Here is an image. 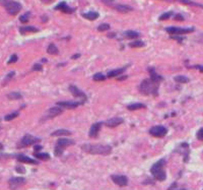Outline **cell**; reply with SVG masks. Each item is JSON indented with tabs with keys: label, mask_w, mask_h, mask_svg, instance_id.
Here are the masks:
<instances>
[{
	"label": "cell",
	"mask_w": 203,
	"mask_h": 190,
	"mask_svg": "<svg viewBox=\"0 0 203 190\" xmlns=\"http://www.w3.org/2000/svg\"><path fill=\"white\" fill-rule=\"evenodd\" d=\"M81 149L84 153H90V155H109L112 153V147L108 145H90V143H84V145H81Z\"/></svg>",
	"instance_id": "6da1fadb"
},
{
	"label": "cell",
	"mask_w": 203,
	"mask_h": 190,
	"mask_svg": "<svg viewBox=\"0 0 203 190\" xmlns=\"http://www.w3.org/2000/svg\"><path fill=\"white\" fill-rule=\"evenodd\" d=\"M139 92L144 96H158V86L150 79H143L139 86Z\"/></svg>",
	"instance_id": "7a4b0ae2"
},
{
	"label": "cell",
	"mask_w": 203,
	"mask_h": 190,
	"mask_svg": "<svg viewBox=\"0 0 203 190\" xmlns=\"http://www.w3.org/2000/svg\"><path fill=\"white\" fill-rule=\"evenodd\" d=\"M166 161L164 159L158 161L155 164H153L150 168V172H151L152 176L154 177V179H156L158 181H165L167 178V173H166L165 167Z\"/></svg>",
	"instance_id": "3957f363"
},
{
	"label": "cell",
	"mask_w": 203,
	"mask_h": 190,
	"mask_svg": "<svg viewBox=\"0 0 203 190\" xmlns=\"http://www.w3.org/2000/svg\"><path fill=\"white\" fill-rule=\"evenodd\" d=\"M0 4L10 15H15L22 10V4L14 0H0Z\"/></svg>",
	"instance_id": "277c9868"
},
{
	"label": "cell",
	"mask_w": 203,
	"mask_h": 190,
	"mask_svg": "<svg viewBox=\"0 0 203 190\" xmlns=\"http://www.w3.org/2000/svg\"><path fill=\"white\" fill-rule=\"evenodd\" d=\"M74 145V140L72 139H69V138H59L56 142V147L54 149V153H55L56 157H61L63 153L64 149H66L69 145Z\"/></svg>",
	"instance_id": "5b68a950"
},
{
	"label": "cell",
	"mask_w": 203,
	"mask_h": 190,
	"mask_svg": "<svg viewBox=\"0 0 203 190\" xmlns=\"http://www.w3.org/2000/svg\"><path fill=\"white\" fill-rule=\"evenodd\" d=\"M41 139L38 137H35V136L31 135V134H26L24 137L20 139V140L17 142L16 147L17 149H24V147H28L32 145L40 142Z\"/></svg>",
	"instance_id": "8992f818"
},
{
	"label": "cell",
	"mask_w": 203,
	"mask_h": 190,
	"mask_svg": "<svg viewBox=\"0 0 203 190\" xmlns=\"http://www.w3.org/2000/svg\"><path fill=\"white\" fill-rule=\"evenodd\" d=\"M194 28H179V26H169L166 29L169 34L171 35H185V34H190V33L194 32Z\"/></svg>",
	"instance_id": "52a82bcc"
},
{
	"label": "cell",
	"mask_w": 203,
	"mask_h": 190,
	"mask_svg": "<svg viewBox=\"0 0 203 190\" xmlns=\"http://www.w3.org/2000/svg\"><path fill=\"white\" fill-rule=\"evenodd\" d=\"M168 133V129L165 126L162 125H156L150 128L149 134L153 137H164L166 134Z\"/></svg>",
	"instance_id": "ba28073f"
},
{
	"label": "cell",
	"mask_w": 203,
	"mask_h": 190,
	"mask_svg": "<svg viewBox=\"0 0 203 190\" xmlns=\"http://www.w3.org/2000/svg\"><path fill=\"white\" fill-rule=\"evenodd\" d=\"M24 183H26V179H24V177H13V178H11V179H9V181H8L9 187L12 190L17 189L18 187L24 185Z\"/></svg>",
	"instance_id": "9c48e42d"
},
{
	"label": "cell",
	"mask_w": 203,
	"mask_h": 190,
	"mask_svg": "<svg viewBox=\"0 0 203 190\" xmlns=\"http://www.w3.org/2000/svg\"><path fill=\"white\" fill-rule=\"evenodd\" d=\"M82 102H73V101H63V102H58L57 106L60 108H65V109H75L79 106L82 105Z\"/></svg>",
	"instance_id": "30bf717a"
},
{
	"label": "cell",
	"mask_w": 203,
	"mask_h": 190,
	"mask_svg": "<svg viewBox=\"0 0 203 190\" xmlns=\"http://www.w3.org/2000/svg\"><path fill=\"white\" fill-rule=\"evenodd\" d=\"M111 179L113 180L116 185H119L121 187L127 186V184H128V178L124 175H112Z\"/></svg>",
	"instance_id": "8fae6325"
},
{
	"label": "cell",
	"mask_w": 203,
	"mask_h": 190,
	"mask_svg": "<svg viewBox=\"0 0 203 190\" xmlns=\"http://www.w3.org/2000/svg\"><path fill=\"white\" fill-rule=\"evenodd\" d=\"M69 91H70V93L72 94V96L74 98L82 99V101L84 102L86 100V95L84 93V92L81 91V90H79L77 86H73V84H70V86H69Z\"/></svg>",
	"instance_id": "7c38bea8"
},
{
	"label": "cell",
	"mask_w": 203,
	"mask_h": 190,
	"mask_svg": "<svg viewBox=\"0 0 203 190\" xmlns=\"http://www.w3.org/2000/svg\"><path fill=\"white\" fill-rule=\"evenodd\" d=\"M102 125H103L102 122H96V123L92 124V127H90V133H88V135H90V138L98 137V132H100Z\"/></svg>",
	"instance_id": "4fadbf2b"
},
{
	"label": "cell",
	"mask_w": 203,
	"mask_h": 190,
	"mask_svg": "<svg viewBox=\"0 0 203 190\" xmlns=\"http://www.w3.org/2000/svg\"><path fill=\"white\" fill-rule=\"evenodd\" d=\"M63 113V110L60 107H53V108L49 109L47 112V116L45 117L46 120L47 119H50V118H54V117L56 116H59V115H61Z\"/></svg>",
	"instance_id": "5bb4252c"
},
{
	"label": "cell",
	"mask_w": 203,
	"mask_h": 190,
	"mask_svg": "<svg viewBox=\"0 0 203 190\" xmlns=\"http://www.w3.org/2000/svg\"><path fill=\"white\" fill-rule=\"evenodd\" d=\"M122 123H123V119L119 118V117H115V118H111V119H109V120L106 121L105 125L107 126V127H110V128H115Z\"/></svg>",
	"instance_id": "9a60e30c"
},
{
	"label": "cell",
	"mask_w": 203,
	"mask_h": 190,
	"mask_svg": "<svg viewBox=\"0 0 203 190\" xmlns=\"http://www.w3.org/2000/svg\"><path fill=\"white\" fill-rule=\"evenodd\" d=\"M55 9H56V10L62 11V12H64V13H69V14H71V13L74 12V9L71 8L70 6H68V5H67V3L64 2V1H63V2H60L59 4L56 5Z\"/></svg>",
	"instance_id": "2e32d148"
},
{
	"label": "cell",
	"mask_w": 203,
	"mask_h": 190,
	"mask_svg": "<svg viewBox=\"0 0 203 190\" xmlns=\"http://www.w3.org/2000/svg\"><path fill=\"white\" fill-rule=\"evenodd\" d=\"M148 73H149V75H150L149 79L151 80V81L155 82V83H160L162 80V76H160V74L156 73L153 67H149V68H148Z\"/></svg>",
	"instance_id": "e0dca14e"
},
{
	"label": "cell",
	"mask_w": 203,
	"mask_h": 190,
	"mask_svg": "<svg viewBox=\"0 0 203 190\" xmlns=\"http://www.w3.org/2000/svg\"><path fill=\"white\" fill-rule=\"evenodd\" d=\"M113 7L116 10L121 13H128V12H130V11H133V7H131L130 5H126V4H116V5H113Z\"/></svg>",
	"instance_id": "ac0fdd59"
},
{
	"label": "cell",
	"mask_w": 203,
	"mask_h": 190,
	"mask_svg": "<svg viewBox=\"0 0 203 190\" xmlns=\"http://www.w3.org/2000/svg\"><path fill=\"white\" fill-rule=\"evenodd\" d=\"M123 37L125 39H129V40H135V39H138L140 37V34L136 31H132V30H128V31H125L123 33Z\"/></svg>",
	"instance_id": "d6986e66"
},
{
	"label": "cell",
	"mask_w": 203,
	"mask_h": 190,
	"mask_svg": "<svg viewBox=\"0 0 203 190\" xmlns=\"http://www.w3.org/2000/svg\"><path fill=\"white\" fill-rule=\"evenodd\" d=\"M16 159H17V161H18V162H20V163H26V164H31V165L39 164L38 161H35V160H33V159L29 158V157H26V155H16Z\"/></svg>",
	"instance_id": "ffe728a7"
},
{
	"label": "cell",
	"mask_w": 203,
	"mask_h": 190,
	"mask_svg": "<svg viewBox=\"0 0 203 190\" xmlns=\"http://www.w3.org/2000/svg\"><path fill=\"white\" fill-rule=\"evenodd\" d=\"M39 29L35 28V26H22L19 29V33L22 35H26V34H32V33H38Z\"/></svg>",
	"instance_id": "44dd1931"
},
{
	"label": "cell",
	"mask_w": 203,
	"mask_h": 190,
	"mask_svg": "<svg viewBox=\"0 0 203 190\" xmlns=\"http://www.w3.org/2000/svg\"><path fill=\"white\" fill-rule=\"evenodd\" d=\"M72 132L69 131L67 129H64V128H61V129H58L56 131L52 132L51 135L52 136H67V135H71Z\"/></svg>",
	"instance_id": "7402d4cb"
},
{
	"label": "cell",
	"mask_w": 203,
	"mask_h": 190,
	"mask_svg": "<svg viewBox=\"0 0 203 190\" xmlns=\"http://www.w3.org/2000/svg\"><path fill=\"white\" fill-rule=\"evenodd\" d=\"M126 67H122V68H118V69H114V70H111V71L108 72L107 76L108 77H116V76H119L120 74H122L125 71Z\"/></svg>",
	"instance_id": "603a6c76"
},
{
	"label": "cell",
	"mask_w": 203,
	"mask_h": 190,
	"mask_svg": "<svg viewBox=\"0 0 203 190\" xmlns=\"http://www.w3.org/2000/svg\"><path fill=\"white\" fill-rule=\"evenodd\" d=\"M82 16L88 20H96V18H98L100 14H98V12H96V11H90V12H88V13H82Z\"/></svg>",
	"instance_id": "cb8c5ba5"
},
{
	"label": "cell",
	"mask_w": 203,
	"mask_h": 190,
	"mask_svg": "<svg viewBox=\"0 0 203 190\" xmlns=\"http://www.w3.org/2000/svg\"><path fill=\"white\" fill-rule=\"evenodd\" d=\"M145 105L142 103H134V104H130L127 106V109L130 111H135V110H139V109H144L145 108Z\"/></svg>",
	"instance_id": "d4e9b609"
},
{
	"label": "cell",
	"mask_w": 203,
	"mask_h": 190,
	"mask_svg": "<svg viewBox=\"0 0 203 190\" xmlns=\"http://www.w3.org/2000/svg\"><path fill=\"white\" fill-rule=\"evenodd\" d=\"M47 53L50 55H58L59 54V50H58V48L56 47V45H54V44H50L47 48Z\"/></svg>",
	"instance_id": "484cf974"
},
{
	"label": "cell",
	"mask_w": 203,
	"mask_h": 190,
	"mask_svg": "<svg viewBox=\"0 0 203 190\" xmlns=\"http://www.w3.org/2000/svg\"><path fill=\"white\" fill-rule=\"evenodd\" d=\"M179 1L180 3L182 4H185V5H192V6H196V7H201L203 8V5L202 4H199V3H196L194 1H191V0H177Z\"/></svg>",
	"instance_id": "4316f807"
},
{
	"label": "cell",
	"mask_w": 203,
	"mask_h": 190,
	"mask_svg": "<svg viewBox=\"0 0 203 190\" xmlns=\"http://www.w3.org/2000/svg\"><path fill=\"white\" fill-rule=\"evenodd\" d=\"M35 158L39 159V160H49L50 159V155L47 153H34Z\"/></svg>",
	"instance_id": "83f0119b"
},
{
	"label": "cell",
	"mask_w": 203,
	"mask_h": 190,
	"mask_svg": "<svg viewBox=\"0 0 203 190\" xmlns=\"http://www.w3.org/2000/svg\"><path fill=\"white\" fill-rule=\"evenodd\" d=\"M175 81L176 82H179V83H188L189 81H190V79H189L187 76H184V75H177L175 76Z\"/></svg>",
	"instance_id": "f1b7e54d"
},
{
	"label": "cell",
	"mask_w": 203,
	"mask_h": 190,
	"mask_svg": "<svg viewBox=\"0 0 203 190\" xmlns=\"http://www.w3.org/2000/svg\"><path fill=\"white\" fill-rule=\"evenodd\" d=\"M129 46H130L131 48H142L145 46V44H144V42L140 41V40H135V41L131 42V43L129 44Z\"/></svg>",
	"instance_id": "f546056e"
},
{
	"label": "cell",
	"mask_w": 203,
	"mask_h": 190,
	"mask_svg": "<svg viewBox=\"0 0 203 190\" xmlns=\"http://www.w3.org/2000/svg\"><path fill=\"white\" fill-rule=\"evenodd\" d=\"M7 98H8L9 100H19V99H22V95L19 93H17V92H13V93L8 94Z\"/></svg>",
	"instance_id": "4dcf8cb0"
},
{
	"label": "cell",
	"mask_w": 203,
	"mask_h": 190,
	"mask_svg": "<svg viewBox=\"0 0 203 190\" xmlns=\"http://www.w3.org/2000/svg\"><path fill=\"white\" fill-rule=\"evenodd\" d=\"M111 26L109 24H102L98 26V32H106V31H109Z\"/></svg>",
	"instance_id": "1f68e13d"
},
{
	"label": "cell",
	"mask_w": 203,
	"mask_h": 190,
	"mask_svg": "<svg viewBox=\"0 0 203 190\" xmlns=\"http://www.w3.org/2000/svg\"><path fill=\"white\" fill-rule=\"evenodd\" d=\"M19 115V113L18 112H13V113H10V114H8V115H6V116L4 117V120H6V121H11V120H13L14 118H16L17 116Z\"/></svg>",
	"instance_id": "d6a6232c"
},
{
	"label": "cell",
	"mask_w": 203,
	"mask_h": 190,
	"mask_svg": "<svg viewBox=\"0 0 203 190\" xmlns=\"http://www.w3.org/2000/svg\"><path fill=\"white\" fill-rule=\"evenodd\" d=\"M30 12H26L24 14H22V16L19 17V22H22V24H26L29 22V17H30Z\"/></svg>",
	"instance_id": "836d02e7"
},
{
	"label": "cell",
	"mask_w": 203,
	"mask_h": 190,
	"mask_svg": "<svg viewBox=\"0 0 203 190\" xmlns=\"http://www.w3.org/2000/svg\"><path fill=\"white\" fill-rule=\"evenodd\" d=\"M92 78H94V80H96V81H103V80L106 79V76L104 75L103 73H100V72H98V73L94 74Z\"/></svg>",
	"instance_id": "e575fe53"
},
{
	"label": "cell",
	"mask_w": 203,
	"mask_h": 190,
	"mask_svg": "<svg viewBox=\"0 0 203 190\" xmlns=\"http://www.w3.org/2000/svg\"><path fill=\"white\" fill-rule=\"evenodd\" d=\"M172 14H173V12H172V11L162 13V14L160 16V18H158V20H169L170 17L172 16Z\"/></svg>",
	"instance_id": "d590c367"
},
{
	"label": "cell",
	"mask_w": 203,
	"mask_h": 190,
	"mask_svg": "<svg viewBox=\"0 0 203 190\" xmlns=\"http://www.w3.org/2000/svg\"><path fill=\"white\" fill-rule=\"evenodd\" d=\"M42 70H43V66L41 63H36L33 66V71H42Z\"/></svg>",
	"instance_id": "8d00e7d4"
},
{
	"label": "cell",
	"mask_w": 203,
	"mask_h": 190,
	"mask_svg": "<svg viewBox=\"0 0 203 190\" xmlns=\"http://www.w3.org/2000/svg\"><path fill=\"white\" fill-rule=\"evenodd\" d=\"M17 55L16 54H12L10 57V59L8 60V62H7V64H12V63H15L17 61Z\"/></svg>",
	"instance_id": "74e56055"
},
{
	"label": "cell",
	"mask_w": 203,
	"mask_h": 190,
	"mask_svg": "<svg viewBox=\"0 0 203 190\" xmlns=\"http://www.w3.org/2000/svg\"><path fill=\"white\" fill-rule=\"evenodd\" d=\"M196 136H197V138H198L199 140L203 141V127L200 128V129H199L198 131H197Z\"/></svg>",
	"instance_id": "f35d334b"
},
{
	"label": "cell",
	"mask_w": 203,
	"mask_h": 190,
	"mask_svg": "<svg viewBox=\"0 0 203 190\" xmlns=\"http://www.w3.org/2000/svg\"><path fill=\"white\" fill-rule=\"evenodd\" d=\"M102 2L104 3V4H106L107 6H110V7H113L114 5V0H102Z\"/></svg>",
	"instance_id": "ab89813d"
},
{
	"label": "cell",
	"mask_w": 203,
	"mask_h": 190,
	"mask_svg": "<svg viewBox=\"0 0 203 190\" xmlns=\"http://www.w3.org/2000/svg\"><path fill=\"white\" fill-rule=\"evenodd\" d=\"M14 75H15V72H14V71H10V72H9V73L6 75V77H5V81H6V82L9 81V80H10L11 78H12Z\"/></svg>",
	"instance_id": "60d3db41"
},
{
	"label": "cell",
	"mask_w": 203,
	"mask_h": 190,
	"mask_svg": "<svg viewBox=\"0 0 203 190\" xmlns=\"http://www.w3.org/2000/svg\"><path fill=\"white\" fill-rule=\"evenodd\" d=\"M174 18H175V20H180V22H182V20H184V17H183V15L180 14V13H177V14H175V16H174Z\"/></svg>",
	"instance_id": "b9f144b4"
},
{
	"label": "cell",
	"mask_w": 203,
	"mask_h": 190,
	"mask_svg": "<svg viewBox=\"0 0 203 190\" xmlns=\"http://www.w3.org/2000/svg\"><path fill=\"white\" fill-rule=\"evenodd\" d=\"M190 68L197 69V70H199L200 72H203V66L202 65H194V66H191Z\"/></svg>",
	"instance_id": "7bdbcfd3"
},
{
	"label": "cell",
	"mask_w": 203,
	"mask_h": 190,
	"mask_svg": "<svg viewBox=\"0 0 203 190\" xmlns=\"http://www.w3.org/2000/svg\"><path fill=\"white\" fill-rule=\"evenodd\" d=\"M16 172L17 173H20V174H24L26 173V170H24V167H16Z\"/></svg>",
	"instance_id": "ee69618b"
},
{
	"label": "cell",
	"mask_w": 203,
	"mask_h": 190,
	"mask_svg": "<svg viewBox=\"0 0 203 190\" xmlns=\"http://www.w3.org/2000/svg\"><path fill=\"white\" fill-rule=\"evenodd\" d=\"M169 190H187V189H184V188H181V189H177V184L174 183L171 187L169 188Z\"/></svg>",
	"instance_id": "f6af8a7d"
},
{
	"label": "cell",
	"mask_w": 203,
	"mask_h": 190,
	"mask_svg": "<svg viewBox=\"0 0 203 190\" xmlns=\"http://www.w3.org/2000/svg\"><path fill=\"white\" fill-rule=\"evenodd\" d=\"M41 1H42L43 3H45V4H49V3L53 2L54 0H41Z\"/></svg>",
	"instance_id": "bcb514c9"
},
{
	"label": "cell",
	"mask_w": 203,
	"mask_h": 190,
	"mask_svg": "<svg viewBox=\"0 0 203 190\" xmlns=\"http://www.w3.org/2000/svg\"><path fill=\"white\" fill-rule=\"evenodd\" d=\"M34 149H35V151H40V149H42V145H35V147H34Z\"/></svg>",
	"instance_id": "7dc6e473"
},
{
	"label": "cell",
	"mask_w": 203,
	"mask_h": 190,
	"mask_svg": "<svg viewBox=\"0 0 203 190\" xmlns=\"http://www.w3.org/2000/svg\"><path fill=\"white\" fill-rule=\"evenodd\" d=\"M47 20H48V17L45 16V15H43V16H42V22H46Z\"/></svg>",
	"instance_id": "c3c4849f"
},
{
	"label": "cell",
	"mask_w": 203,
	"mask_h": 190,
	"mask_svg": "<svg viewBox=\"0 0 203 190\" xmlns=\"http://www.w3.org/2000/svg\"><path fill=\"white\" fill-rule=\"evenodd\" d=\"M127 78V76H118V80H124V79H126Z\"/></svg>",
	"instance_id": "681fc988"
},
{
	"label": "cell",
	"mask_w": 203,
	"mask_h": 190,
	"mask_svg": "<svg viewBox=\"0 0 203 190\" xmlns=\"http://www.w3.org/2000/svg\"><path fill=\"white\" fill-rule=\"evenodd\" d=\"M80 57V54H75L74 56H72V59H76V58H79Z\"/></svg>",
	"instance_id": "f907efd6"
},
{
	"label": "cell",
	"mask_w": 203,
	"mask_h": 190,
	"mask_svg": "<svg viewBox=\"0 0 203 190\" xmlns=\"http://www.w3.org/2000/svg\"><path fill=\"white\" fill-rule=\"evenodd\" d=\"M164 1H174V0H164Z\"/></svg>",
	"instance_id": "816d5d0a"
}]
</instances>
